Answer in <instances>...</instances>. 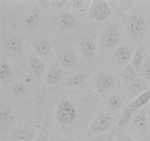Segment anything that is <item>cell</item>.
I'll use <instances>...</instances> for the list:
<instances>
[{
	"mask_svg": "<svg viewBox=\"0 0 150 141\" xmlns=\"http://www.w3.org/2000/svg\"><path fill=\"white\" fill-rule=\"evenodd\" d=\"M13 116L11 110L8 107L1 105L0 107V128L4 130L8 127L9 125L13 122Z\"/></svg>",
	"mask_w": 150,
	"mask_h": 141,
	"instance_id": "d6986e66",
	"label": "cell"
},
{
	"mask_svg": "<svg viewBox=\"0 0 150 141\" xmlns=\"http://www.w3.org/2000/svg\"><path fill=\"white\" fill-rule=\"evenodd\" d=\"M149 58H150V56H149Z\"/></svg>",
	"mask_w": 150,
	"mask_h": 141,
	"instance_id": "d590c367",
	"label": "cell"
},
{
	"mask_svg": "<svg viewBox=\"0 0 150 141\" xmlns=\"http://www.w3.org/2000/svg\"><path fill=\"white\" fill-rule=\"evenodd\" d=\"M150 101V88L147 91L144 93L142 95L136 97L133 101H132L123 111L121 117L118 122V126L120 127L125 126L131 120L133 115L142 109V107L147 104Z\"/></svg>",
	"mask_w": 150,
	"mask_h": 141,
	"instance_id": "7a4b0ae2",
	"label": "cell"
},
{
	"mask_svg": "<svg viewBox=\"0 0 150 141\" xmlns=\"http://www.w3.org/2000/svg\"><path fill=\"white\" fill-rule=\"evenodd\" d=\"M57 24L63 29H70L77 24V20L72 13L69 12H62L57 18Z\"/></svg>",
	"mask_w": 150,
	"mask_h": 141,
	"instance_id": "7c38bea8",
	"label": "cell"
},
{
	"mask_svg": "<svg viewBox=\"0 0 150 141\" xmlns=\"http://www.w3.org/2000/svg\"><path fill=\"white\" fill-rule=\"evenodd\" d=\"M80 48L83 55L86 57H91L95 54L96 46L93 40L89 38H85L81 43Z\"/></svg>",
	"mask_w": 150,
	"mask_h": 141,
	"instance_id": "7402d4cb",
	"label": "cell"
},
{
	"mask_svg": "<svg viewBox=\"0 0 150 141\" xmlns=\"http://www.w3.org/2000/svg\"><path fill=\"white\" fill-rule=\"evenodd\" d=\"M120 8L123 13H128L136 4V1H120Z\"/></svg>",
	"mask_w": 150,
	"mask_h": 141,
	"instance_id": "4316f807",
	"label": "cell"
},
{
	"mask_svg": "<svg viewBox=\"0 0 150 141\" xmlns=\"http://www.w3.org/2000/svg\"><path fill=\"white\" fill-rule=\"evenodd\" d=\"M83 4V1L79 0H69L67 2V6L71 8H78Z\"/></svg>",
	"mask_w": 150,
	"mask_h": 141,
	"instance_id": "f546056e",
	"label": "cell"
},
{
	"mask_svg": "<svg viewBox=\"0 0 150 141\" xmlns=\"http://www.w3.org/2000/svg\"><path fill=\"white\" fill-rule=\"evenodd\" d=\"M146 55V53L145 52L144 48H139V49L136 50L132 57V65L136 70H140L144 62Z\"/></svg>",
	"mask_w": 150,
	"mask_h": 141,
	"instance_id": "603a6c76",
	"label": "cell"
},
{
	"mask_svg": "<svg viewBox=\"0 0 150 141\" xmlns=\"http://www.w3.org/2000/svg\"><path fill=\"white\" fill-rule=\"evenodd\" d=\"M126 27L130 36L133 37L134 38H142L144 32V19L140 16L133 15L127 19Z\"/></svg>",
	"mask_w": 150,
	"mask_h": 141,
	"instance_id": "5b68a950",
	"label": "cell"
},
{
	"mask_svg": "<svg viewBox=\"0 0 150 141\" xmlns=\"http://www.w3.org/2000/svg\"><path fill=\"white\" fill-rule=\"evenodd\" d=\"M11 73V70L6 62H2L0 66V79L1 81H4L7 79Z\"/></svg>",
	"mask_w": 150,
	"mask_h": 141,
	"instance_id": "484cf974",
	"label": "cell"
},
{
	"mask_svg": "<svg viewBox=\"0 0 150 141\" xmlns=\"http://www.w3.org/2000/svg\"><path fill=\"white\" fill-rule=\"evenodd\" d=\"M6 51L9 54L13 56L18 55L22 52L23 47V42L19 37L13 35L7 39L5 46Z\"/></svg>",
	"mask_w": 150,
	"mask_h": 141,
	"instance_id": "30bf717a",
	"label": "cell"
},
{
	"mask_svg": "<svg viewBox=\"0 0 150 141\" xmlns=\"http://www.w3.org/2000/svg\"><path fill=\"white\" fill-rule=\"evenodd\" d=\"M148 123H149V132L150 135V107L149 108V111H148Z\"/></svg>",
	"mask_w": 150,
	"mask_h": 141,
	"instance_id": "836d02e7",
	"label": "cell"
},
{
	"mask_svg": "<svg viewBox=\"0 0 150 141\" xmlns=\"http://www.w3.org/2000/svg\"><path fill=\"white\" fill-rule=\"evenodd\" d=\"M113 123L111 116L107 114H100L90 126V130L92 133L100 135L105 133L111 129Z\"/></svg>",
	"mask_w": 150,
	"mask_h": 141,
	"instance_id": "8992f818",
	"label": "cell"
},
{
	"mask_svg": "<svg viewBox=\"0 0 150 141\" xmlns=\"http://www.w3.org/2000/svg\"><path fill=\"white\" fill-rule=\"evenodd\" d=\"M91 141H107L106 140L103 139V138H101V137H98V138H95V139L92 140Z\"/></svg>",
	"mask_w": 150,
	"mask_h": 141,
	"instance_id": "e575fe53",
	"label": "cell"
},
{
	"mask_svg": "<svg viewBox=\"0 0 150 141\" xmlns=\"http://www.w3.org/2000/svg\"><path fill=\"white\" fill-rule=\"evenodd\" d=\"M120 141H136V140H135L132 137L128 136V135H126V136L122 137V139L120 140Z\"/></svg>",
	"mask_w": 150,
	"mask_h": 141,
	"instance_id": "d6a6232c",
	"label": "cell"
},
{
	"mask_svg": "<svg viewBox=\"0 0 150 141\" xmlns=\"http://www.w3.org/2000/svg\"><path fill=\"white\" fill-rule=\"evenodd\" d=\"M120 38V32L116 26H110L104 31L101 38L102 44L105 48H111L115 46Z\"/></svg>",
	"mask_w": 150,
	"mask_h": 141,
	"instance_id": "9c48e42d",
	"label": "cell"
},
{
	"mask_svg": "<svg viewBox=\"0 0 150 141\" xmlns=\"http://www.w3.org/2000/svg\"><path fill=\"white\" fill-rule=\"evenodd\" d=\"M67 0H56L51 1V6L54 10H61L67 6Z\"/></svg>",
	"mask_w": 150,
	"mask_h": 141,
	"instance_id": "f1b7e54d",
	"label": "cell"
},
{
	"mask_svg": "<svg viewBox=\"0 0 150 141\" xmlns=\"http://www.w3.org/2000/svg\"><path fill=\"white\" fill-rule=\"evenodd\" d=\"M129 123L133 133L137 135H144L149 130L148 113L144 109H141L133 115Z\"/></svg>",
	"mask_w": 150,
	"mask_h": 141,
	"instance_id": "277c9868",
	"label": "cell"
},
{
	"mask_svg": "<svg viewBox=\"0 0 150 141\" xmlns=\"http://www.w3.org/2000/svg\"><path fill=\"white\" fill-rule=\"evenodd\" d=\"M112 15V9L107 1L94 0L91 1L89 16L92 20L99 23H103Z\"/></svg>",
	"mask_w": 150,
	"mask_h": 141,
	"instance_id": "3957f363",
	"label": "cell"
},
{
	"mask_svg": "<svg viewBox=\"0 0 150 141\" xmlns=\"http://www.w3.org/2000/svg\"><path fill=\"white\" fill-rule=\"evenodd\" d=\"M90 76L89 72H83L74 75L72 77L69 78L64 85H67L69 87H81L86 84V81Z\"/></svg>",
	"mask_w": 150,
	"mask_h": 141,
	"instance_id": "e0dca14e",
	"label": "cell"
},
{
	"mask_svg": "<svg viewBox=\"0 0 150 141\" xmlns=\"http://www.w3.org/2000/svg\"><path fill=\"white\" fill-rule=\"evenodd\" d=\"M132 53L130 48L125 46H122L117 48L114 53V58L119 64H126L132 60Z\"/></svg>",
	"mask_w": 150,
	"mask_h": 141,
	"instance_id": "9a60e30c",
	"label": "cell"
},
{
	"mask_svg": "<svg viewBox=\"0 0 150 141\" xmlns=\"http://www.w3.org/2000/svg\"><path fill=\"white\" fill-rule=\"evenodd\" d=\"M34 134V130L31 128H19L12 135V141H33Z\"/></svg>",
	"mask_w": 150,
	"mask_h": 141,
	"instance_id": "4fadbf2b",
	"label": "cell"
},
{
	"mask_svg": "<svg viewBox=\"0 0 150 141\" xmlns=\"http://www.w3.org/2000/svg\"><path fill=\"white\" fill-rule=\"evenodd\" d=\"M140 73L142 78L146 80H150V58L147 54H146L144 62L140 69Z\"/></svg>",
	"mask_w": 150,
	"mask_h": 141,
	"instance_id": "d4e9b609",
	"label": "cell"
},
{
	"mask_svg": "<svg viewBox=\"0 0 150 141\" xmlns=\"http://www.w3.org/2000/svg\"><path fill=\"white\" fill-rule=\"evenodd\" d=\"M78 113L76 107L70 100H60L55 110L57 121L61 126H71L76 121Z\"/></svg>",
	"mask_w": 150,
	"mask_h": 141,
	"instance_id": "6da1fadb",
	"label": "cell"
},
{
	"mask_svg": "<svg viewBox=\"0 0 150 141\" xmlns=\"http://www.w3.org/2000/svg\"><path fill=\"white\" fill-rule=\"evenodd\" d=\"M123 104V99L118 94H114L108 98L107 106L111 111H117L120 110Z\"/></svg>",
	"mask_w": 150,
	"mask_h": 141,
	"instance_id": "cb8c5ba5",
	"label": "cell"
},
{
	"mask_svg": "<svg viewBox=\"0 0 150 141\" xmlns=\"http://www.w3.org/2000/svg\"><path fill=\"white\" fill-rule=\"evenodd\" d=\"M42 20V15L40 11L32 10L28 13L24 19V25L27 28L32 29L35 28L40 24Z\"/></svg>",
	"mask_w": 150,
	"mask_h": 141,
	"instance_id": "ac0fdd59",
	"label": "cell"
},
{
	"mask_svg": "<svg viewBox=\"0 0 150 141\" xmlns=\"http://www.w3.org/2000/svg\"><path fill=\"white\" fill-rule=\"evenodd\" d=\"M34 48L35 51L42 57H45L51 52V45L49 42L45 39L36 40L34 43Z\"/></svg>",
	"mask_w": 150,
	"mask_h": 141,
	"instance_id": "44dd1931",
	"label": "cell"
},
{
	"mask_svg": "<svg viewBox=\"0 0 150 141\" xmlns=\"http://www.w3.org/2000/svg\"><path fill=\"white\" fill-rule=\"evenodd\" d=\"M50 141H73L70 139H67V138H57L54 137H50Z\"/></svg>",
	"mask_w": 150,
	"mask_h": 141,
	"instance_id": "1f68e13d",
	"label": "cell"
},
{
	"mask_svg": "<svg viewBox=\"0 0 150 141\" xmlns=\"http://www.w3.org/2000/svg\"><path fill=\"white\" fill-rule=\"evenodd\" d=\"M33 141H50V139L46 136V135H42L37 137L35 139L33 140Z\"/></svg>",
	"mask_w": 150,
	"mask_h": 141,
	"instance_id": "4dcf8cb0",
	"label": "cell"
},
{
	"mask_svg": "<svg viewBox=\"0 0 150 141\" xmlns=\"http://www.w3.org/2000/svg\"><path fill=\"white\" fill-rule=\"evenodd\" d=\"M59 61L64 67L72 68H74L77 63V57L71 50H64L60 54Z\"/></svg>",
	"mask_w": 150,
	"mask_h": 141,
	"instance_id": "2e32d148",
	"label": "cell"
},
{
	"mask_svg": "<svg viewBox=\"0 0 150 141\" xmlns=\"http://www.w3.org/2000/svg\"><path fill=\"white\" fill-rule=\"evenodd\" d=\"M150 88L149 82L144 78H138L128 85V91L135 95H140Z\"/></svg>",
	"mask_w": 150,
	"mask_h": 141,
	"instance_id": "8fae6325",
	"label": "cell"
},
{
	"mask_svg": "<svg viewBox=\"0 0 150 141\" xmlns=\"http://www.w3.org/2000/svg\"><path fill=\"white\" fill-rule=\"evenodd\" d=\"M12 91L15 95H23L26 92V88L24 85L21 83H16L13 85V88H12Z\"/></svg>",
	"mask_w": 150,
	"mask_h": 141,
	"instance_id": "83f0119b",
	"label": "cell"
},
{
	"mask_svg": "<svg viewBox=\"0 0 150 141\" xmlns=\"http://www.w3.org/2000/svg\"><path fill=\"white\" fill-rule=\"evenodd\" d=\"M68 72L62 68L57 66L49 67L45 73V80L47 84L51 85H57L61 82L67 75Z\"/></svg>",
	"mask_w": 150,
	"mask_h": 141,
	"instance_id": "52a82bcc",
	"label": "cell"
},
{
	"mask_svg": "<svg viewBox=\"0 0 150 141\" xmlns=\"http://www.w3.org/2000/svg\"><path fill=\"white\" fill-rule=\"evenodd\" d=\"M29 68L32 74L40 77L45 73V66L43 62L36 56H32L29 60Z\"/></svg>",
	"mask_w": 150,
	"mask_h": 141,
	"instance_id": "5bb4252c",
	"label": "cell"
},
{
	"mask_svg": "<svg viewBox=\"0 0 150 141\" xmlns=\"http://www.w3.org/2000/svg\"><path fill=\"white\" fill-rule=\"evenodd\" d=\"M120 77L122 79L123 82L128 85L139 78L136 69L130 66H126L123 68V69L120 72Z\"/></svg>",
	"mask_w": 150,
	"mask_h": 141,
	"instance_id": "ffe728a7",
	"label": "cell"
},
{
	"mask_svg": "<svg viewBox=\"0 0 150 141\" xmlns=\"http://www.w3.org/2000/svg\"><path fill=\"white\" fill-rule=\"evenodd\" d=\"M116 79L113 75L101 73L96 76L95 85L99 92H107L114 88Z\"/></svg>",
	"mask_w": 150,
	"mask_h": 141,
	"instance_id": "ba28073f",
	"label": "cell"
}]
</instances>
